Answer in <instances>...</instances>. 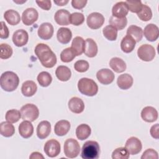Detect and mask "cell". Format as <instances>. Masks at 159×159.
<instances>
[{"mask_svg": "<svg viewBox=\"0 0 159 159\" xmlns=\"http://www.w3.org/2000/svg\"><path fill=\"white\" fill-rule=\"evenodd\" d=\"M34 52L44 67L50 68L57 63L56 55L47 44L38 43L35 47Z\"/></svg>", "mask_w": 159, "mask_h": 159, "instance_id": "6da1fadb", "label": "cell"}, {"mask_svg": "<svg viewBox=\"0 0 159 159\" xmlns=\"http://www.w3.org/2000/svg\"><path fill=\"white\" fill-rule=\"evenodd\" d=\"M19 83V76L13 71H5L1 76L0 85L1 88L6 91L11 92L16 90Z\"/></svg>", "mask_w": 159, "mask_h": 159, "instance_id": "7a4b0ae2", "label": "cell"}, {"mask_svg": "<svg viewBox=\"0 0 159 159\" xmlns=\"http://www.w3.org/2000/svg\"><path fill=\"white\" fill-rule=\"evenodd\" d=\"M100 155V147L94 140L86 141L81 148V157L83 159H97Z\"/></svg>", "mask_w": 159, "mask_h": 159, "instance_id": "3957f363", "label": "cell"}, {"mask_svg": "<svg viewBox=\"0 0 159 159\" xmlns=\"http://www.w3.org/2000/svg\"><path fill=\"white\" fill-rule=\"evenodd\" d=\"M79 91L88 96H94L98 91V86L96 83L92 79L82 78L78 82Z\"/></svg>", "mask_w": 159, "mask_h": 159, "instance_id": "277c9868", "label": "cell"}, {"mask_svg": "<svg viewBox=\"0 0 159 159\" xmlns=\"http://www.w3.org/2000/svg\"><path fill=\"white\" fill-rule=\"evenodd\" d=\"M20 113L24 120L33 122L39 117V110L35 104H26L21 107Z\"/></svg>", "mask_w": 159, "mask_h": 159, "instance_id": "5b68a950", "label": "cell"}, {"mask_svg": "<svg viewBox=\"0 0 159 159\" xmlns=\"http://www.w3.org/2000/svg\"><path fill=\"white\" fill-rule=\"evenodd\" d=\"M63 151L66 157L74 158L80 153V145L76 140L71 138L68 139L64 143Z\"/></svg>", "mask_w": 159, "mask_h": 159, "instance_id": "8992f818", "label": "cell"}, {"mask_svg": "<svg viewBox=\"0 0 159 159\" xmlns=\"http://www.w3.org/2000/svg\"><path fill=\"white\" fill-rule=\"evenodd\" d=\"M155 48L149 44L142 45L137 50V55L142 61H150L155 57Z\"/></svg>", "mask_w": 159, "mask_h": 159, "instance_id": "52a82bcc", "label": "cell"}, {"mask_svg": "<svg viewBox=\"0 0 159 159\" xmlns=\"http://www.w3.org/2000/svg\"><path fill=\"white\" fill-rule=\"evenodd\" d=\"M43 150L48 157H56L60 154L61 151L60 143L55 139H50L45 142Z\"/></svg>", "mask_w": 159, "mask_h": 159, "instance_id": "ba28073f", "label": "cell"}, {"mask_svg": "<svg viewBox=\"0 0 159 159\" xmlns=\"http://www.w3.org/2000/svg\"><path fill=\"white\" fill-rule=\"evenodd\" d=\"M104 20L102 14L99 12H93L87 17L86 23L90 29H98L103 25Z\"/></svg>", "mask_w": 159, "mask_h": 159, "instance_id": "9c48e42d", "label": "cell"}, {"mask_svg": "<svg viewBox=\"0 0 159 159\" xmlns=\"http://www.w3.org/2000/svg\"><path fill=\"white\" fill-rule=\"evenodd\" d=\"M125 148L129 154L134 155L140 153L142 148L141 141L135 137H131L125 142Z\"/></svg>", "mask_w": 159, "mask_h": 159, "instance_id": "30bf717a", "label": "cell"}, {"mask_svg": "<svg viewBox=\"0 0 159 159\" xmlns=\"http://www.w3.org/2000/svg\"><path fill=\"white\" fill-rule=\"evenodd\" d=\"M39 17L37 11L33 7L26 9L22 14V21L25 25H31L35 22Z\"/></svg>", "mask_w": 159, "mask_h": 159, "instance_id": "8fae6325", "label": "cell"}, {"mask_svg": "<svg viewBox=\"0 0 159 159\" xmlns=\"http://www.w3.org/2000/svg\"><path fill=\"white\" fill-rule=\"evenodd\" d=\"M98 80L102 84L107 85L113 82L115 76L114 73L108 68L99 70L96 73Z\"/></svg>", "mask_w": 159, "mask_h": 159, "instance_id": "7c38bea8", "label": "cell"}, {"mask_svg": "<svg viewBox=\"0 0 159 159\" xmlns=\"http://www.w3.org/2000/svg\"><path fill=\"white\" fill-rule=\"evenodd\" d=\"M12 39L16 46L20 47L24 46L28 42L29 34L26 30L24 29H19L14 32Z\"/></svg>", "mask_w": 159, "mask_h": 159, "instance_id": "4fadbf2b", "label": "cell"}, {"mask_svg": "<svg viewBox=\"0 0 159 159\" xmlns=\"http://www.w3.org/2000/svg\"><path fill=\"white\" fill-rule=\"evenodd\" d=\"M54 32V29L53 25L49 22L42 23L38 29L37 34L39 37L43 40L50 39Z\"/></svg>", "mask_w": 159, "mask_h": 159, "instance_id": "5bb4252c", "label": "cell"}, {"mask_svg": "<svg viewBox=\"0 0 159 159\" xmlns=\"http://www.w3.org/2000/svg\"><path fill=\"white\" fill-rule=\"evenodd\" d=\"M146 39L150 42L157 40L159 36V29L157 25L153 24H149L145 26L143 31Z\"/></svg>", "mask_w": 159, "mask_h": 159, "instance_id": "9a60e30c", "label": "cell"}, {"mask_svg": "<svg viewBox=\"0 0 159 159\" xmlns=\"http://www.w3.org/2000/svg\"><path fill=\"white\" fill-rule=\"evenodd\" d=\"M158 117L157 109L152 106H146L142 110L141 117L147 122H153L157 120Z\"/></svg>", "mask_w": 159, "mask_h": 159, "instance_id": "2e32d148", "label": "cell"}, {"mask_svg": "<svg viewBox=\"0 0 159 159\" xmlns=\"http://www.w3.org/2000/svg\"><path fill=\"white\" fill-rule=\"evenodd\" d=\"M129 12V9L125 2L120 1L115 4L112 9V16L122 18L126 17Z\"/></svg>", "mask_w": 159, "mask_h": 159, "instance_id": "e0dca14e", "label": "cell"}, {"mask_svg": "<svg viewBox=\"0 0 159 159\" xmlns=\"http://www.w3.org/2000/svg\"><path fill=\"white\" fill-rule=\"evenodd\" d=\"M68 108L75 114H80L84 109V104L81 99L78 97H73L68 101Z\"/></svg>", "mask_w": 159, "mask_h": 159, "instance_id": "ac0fdd59", "label": "cell"}, {"mask_svg": "<svg viewBox=\"0 0 159 159\" xmlns=\"http://www.w3.org/2000/svg\"><path fill=\"white\" fill-rule=\"evenodd\" d=\"M51 132V124L47 120L41 121L37 127V135L40 139H45Z\"/></svg>", "mask_w": 159, "mask_h": 159, "instance_id": "d6986e66", "label": "cell"}, {"mask_svg": "<svg viewBox=\"0 0 159 159\" xmlns=\"http://www.w3.org/2000/svg\"><path fill=\"white\" fill-rule=\"evenodd\" d=\"M70 12L65 9L58 10L55 15L54 19L60 25H68L70 23Z\"/></svg>", "mask_w": 159, "mask_h": 159, "instance_id": "ffe728a7", "label": "cell"}, {"mask_svg": "<svg viewBox=\"0 0 159 159\" xmlns=\"http://www.w3.org/2000/svg\"><path fill=\"white\" fill-rule=\"evenodd\" d=\"M19 132L20 135L24 139L30 137L34 133L33 125L29 120L22 121L19 125Z\"/></svg>", "mask_w": 159, "mask_h": 159, "instance_id": "44dd1931", "label": "cell"}, {"mask_svg": "<svg viewBox=\"0 0 159 159\" xmlns=\"http://www.w3.org/2000/svg\"><path fill=\"white\" fill-rule=\"evenodd\" d=\"M134 83V80L132 76L128 74L124 73L119 76L117 80V86L121 89L126 90L132 87Z\"/></svg>", "mask_w": 159, "mask_h": 159, "instance_id": "7402d4cb", "label": "cell"}, {"mask_svg": "<svg viewBox=\"0 0 159 159\" xmlns=\"http://www.w3.org/2000/svg\"><path fill=\"white\" fill-rule=\"evenodd\" d=\"M37 90L36 83L32 80H27L23 83L21 87V92L22 94L26 97H31L34 96Z\"/></svg>", "mask_w": 159, "mask_h": 159, "instance_id": "603a6c76", "label": "cell"}, {"mask_svg": "<svg viewBox=\"0 0 159 159\" xmlns=\"http://www.w3.org/2000/svg\"><path fill=\"white\" fill-rule=\"evenodd\" d=\"M70 123L66 120H60L58 121L54 127L55 134L58 136H63L67 134L70 129Z\"/></svg>", "mask_w": 159, "mask_h": 159, "instance_id": "cb8c5ba5", "label": "cell"}, {"mask_svg": "<svg viewBox=\"0 0 159 159\" xmlns=\"http://www.w3.org/2000/svg\"><path fill=\"white\" fill-rule=\"evenodd\" d=\"M58 41L62 44H67L72 38V32L71 30L66 27H60L57 33Z\"/></svg>", "mask_w": 159, "mask_h": 159, "instance_id": "d4e9b609", "label": "cell"}, {"mask_svg": "<svg viewBox=\"0 0 159 159\" xmlns=\"http://www.w3.org/2000/svg\"><path fill=\"white\" fill-rule=\"evenodd\" d=\"M71 49L74 52L76 56H80L84 53L85 48L84 40L79 36H77L73 39L71 43Z\"/></svg>", "mask_w": 159, "mask_h": 159, "instance_id": "484cf974", "label": "cell"}, {"mask_svg": "<svg viewBox=\"0 0 159 159\" xmlns=\"http://www.w3.org/2000/svg\"><path fill=\"white\" fill-rule=\"evenodd\" d=\"M98 51V48L96 42L92 39H87L85 40L84 54L89 58H93L97 55Z\"/></svg>", "mask_w": 159, "mask_h": 159, "instance_id": "4316f807", "label": "cell"}, {"mask_svg": "<svg viewBox=\"0 0 159 159\" xmlns=\"http://www.w3.org/2000/svg\"><path fill=\"white\" fill-rule=\"evenodd\" d=\"M136 42L134 39L129 35H125L122 38L120 42V48L122 51L124 53H129L132 52L135 47Z\"/></svg>", "mask_w": 159, "mask_h": 159, "instance_id": "83f0119b", "label": "cell"}, {"mask_svg": "<svg viewBox=\"0 0 159 159\" xmlns=\"http://www.w3.org/2000/svg\"><path fill=\"white\" fill-rule=\"evenodd\" d=\"M4 18L11 25H16L20 21V17L19 12L13 9L6 11L4 14Z\"/></svg>", "mask_w": 159, "mask_h": 159, "instance_id": "f1b7e54d", "label": "cell"}, {"mask_svg": "<svg viewBox=\"0 0 159 159\" xmlns=\"http://www.w3.org/2000/svg\"><path fill=\"white\" fill-rule=\"evenodd\" d=\"M55 75L60 81H67L71 78V71L68 67L64 65H60L57 68Z\"/></svg>", "mask_w": 159, "mask_h": 159, "instance_id": "f546056e", "label": "cell"}, {"mask_svg": "<svg viewBox=\"0 0 159 159\" xmlns=\"http://www.w3.org/2000/svg\"><path fill=\"white\" fill-rule=\"evenodd\" d=\"M109 66L116 73L124 72L127 68L125 62L121 58L114 57L109 61Z\"/></svg>", "mask_w": 159, "mask_h": 159, "instance_id": "4dcf8cb0", "label": "cell"}, {"mask_svg": "<svg viewBox=\"0 0 159 159\" xmlns=\"http://www.w3.org/2000/svg\"><path fill=\"white\" fill-rule=\"evenodd\" d=\"M91 133V127L86 124H81L79 125L76 129V137L81 140L88 139Z\"/></svg>", "mask_w": 159, "mask_h": 159, "instance_id": "1f68e13d", "label": "cell"}, {"mask_svg": "<svg viewBox=\"0 0 159 159\" xmlns=\"http://www.w3.org/2000/svg\"><path fill=\"white\" fill-rule=\"evenodd\" d=\"M127 35L132 37L136 42H139L143 37V30L139 26L132 25L128 27Z\"/></svg>", "mask_w": 159, "mask_h": 159, "instance_id": "d6a6232c", "label": "cell"}, {"mask_svg": "<svg viewBox=\"0 0 159 159\" xmlns=\"http://www.w3.org/2000/svg\"><path fill=\"white\" fill-rule=\"evenodd\" d=\"M1 134L5 137H10L14 134L15 128L12 123L7 121L2 122L0 124Z\"/></svg>", "mask_w": 159, "mask_h": 159, "instance_id": "836d02e7", "label": "cell"}, {"mask_svg": "<svg viewBox=\"0 0 159 159\" xmlns=\"http://www.w3.org/2000/svg\"><path fill=\"white\" fill-rule=\"evenodd\" d=\"M109 24L116 28L117 30H122L127 24V19L126 17L122 18H118L114 16H111L109 20Z\"/></svg>", "mask_w": 159, "mask_h": 159, "instance_id": "e575fe53", "label": "cell"}, {"mask_svg": "<svg viewBox=\"0 0 159 159\" xmlns=\"http://www.w3.org/2000/svg\"><path fill=\"white\" fill-rule=\"evenodd\" d=\"M37 79L39 84L42 87L48 86L52 81V77L47 71L40 72L38 75Z\"/></svg>", "mask_w": 159, "mask_h": 159, "instance_id": "d590c367", "label": "cell"}, {"mask_svg": "<svg viewBox=\"0 0 159 159\" xmlns=\"http://www.w3.org/2000/svg\"><path fill=\"white\" fill-rule=\"evenodd\" d=\"M103 35L110 41H114L117 37V30L111 25H106L102 29Z\"/></svg>", "mask_w": 159, "mask_h": 159, "instance_id": "8d00e7d4", "label": "cell"}, {"mask_svg": "<svg viewBox=\"0 0 159 159\" xmlns=\"http://www.w3.org/2000/svg\"><path fill=\"white\" fill-rule=\"evenodd\" d=\"M138 17L142 21L147 22L150 20L152 17V12L149 6L143 4L142 9L137 13Z\"/></svg>", "mask_w": 159, "mask_h": 159, "instance_id": "74e56055", "label": "cell"}, {"mask_svg": "<svg viewBox=\"0 0 159 159\" xmlns=\"http://www.w3.org/2000/svg\"><path fill=\"white\" fill-rule=\"evenodd\" d=\"M21 117L20 111L17 109H11L6 112L5 118L6 120L11 123H16L18 122Z\"/></svg>", "mask_w": 159, "mask_h": 159, "instance_id": "f35d334b", "label": "cell"}, {"mask_svg": "<svg viewBox=\"0 0 159 159\" xmlns=\"http://www.w3.org/2000/svg\"><path fill=\"white\" fill-rule=\"evenodd\" d=\"M75 57L76 55L71 47L65 48L60 53V59L61 61L64 63L71 61L75 58Z\"/></svg>", "mask_w": 159, "mask_h": 159, "instance_id": "ab89813d", "label": "cell"}, {"mask_svg": "<svg viewBox=\"0 0 159 159\" xmlns=\"http://www.w3.org/2000/svg\"><path fill=\"white\" fill-rule=\"evenodd\" d=\"M129 157L130 154L125 147L117 148L112 153V158L113 159H127Z\"/></svg>", "mask_w": 159, "mask_h": 159, "instance_id": "60d3db41", "label": "cell"}, {"mask_svg": "<svg viewBox=\"0 0 159 159\" xmlns=\"http://www.w3.org/2000/svg\"><path fill=\"white\" fill-rule=\"evenodd\" d=\"M84 21V16L81 12H73L70 16V23L73 25H81Z\"/></svg>", "mask_w": 159, "mask_h": 159, "instance_id": "b9f144b4", "label": "cell"}, {"mask_svg": "<svg viewBox=\"0 0 159 159\" xmlns=\"http://www.w3.org/2000/svg\"><path fill=\"white\" fill-rule=\"evenodd\" d=\"M1 55L0 58L1 59H7L9 58L13 53L12 47L7 43H1Z\"/></svg>", "mask_w": 159, "mask_h": 159, "instance_id": "7bdbcfd3", "label": "cell"}, {"mask_svg": "<svg viewBox=\"0 0 159 159\" xmlns=\"http://www.w3.org/2000/svg\"><path fill=\"white\" fill-rule=\"evenodd\" d=\"M127 5L129 11L134 13H138L142 9L143 4L141 1H125Z\"/></svg>", "mask_w": 159, "mask_h": 159, "instance_id": "ee69618b", "label": "cell"}, {"mask_svg": "<svg viewBox=\"0 0 159 159\" xmlns=\"http://www.w3.org/2000/svg\"><path fill=\"white\" fill-rule=\"evenodd\" d=\"M89 67V63L84 60L76 61L74 64L75 70L80 73H84L86 71Z\"/></svg>", "mask_w": 159, "mask_h": 159, "instance_id": "f6af8a7d", "label": "cell"}, {"mask_svg": "<svg viewBox=\"0 0 159 159\" xmlns=\"http://www.w3.org/2000/svg\"><path fill=\"white\" fill-rule=\"evenodd\" d=\"M158 159V155L157 151L152 148H148L147 149L141 156V159Z\"/></svg>", "mask_w": 159, "mask_h": 159, "instance_id": "bcb514c9", "label": "cell"}, {"mask_svg": "<svg viewBox=\"0 0 159 159\" xmlns=\"http://www.w3.org/2000/svg\"><path fill=\"white\" fill-rule=\"evenodd\" d=\"M9 36V31L6 26L4 22H1V30H0V37L2 39H7Z\"/></svg>", "mask_w": 159, "mask_h": 159, "instance_id": "7dc6e473", "label": "cell"}, {"mask_svg": "<svg viewBox=\"0 0 159 159\" xmlns=\"http://www.w3.org/2000/svg\"><path fill=\"white\" fill-rule=\"evenodd\" d=\"M88 1L86 0H72V7L76 9H81L85 7Z\"/></svg>", "mask_w": 159, "mask_h": 159, "instance_id": "c3c4849f", "label": "cell"}, {"mask_svg": "<svg viewBox=\"0 0 159 159\" xmlns=\"http://www.w3.org/2000/svg\"><path fill=\"white\" fill-rule=\"evenodd\" d=\"M37 5L39 6V7L41 9L45 10V11H48L51 8L52 4L51 1L49 0H46V1H35Z\"/></svg>", "mask_w": 159, "mask_h": 159, "instance_id": "681fc988", "label": "cell"}, {"mask_svg": "<svg viewBox=\"0 0 159 159\" xmlns=\"http://www.w3.org/2000/svg\"><path fill=\"white\" fill-rule=\"evenodd\" d=\"M152 137L155 139H158L159 138V125L156 124L152 126L150 130Z\"/></svg>", "mask_w": 159, "mask_h": 159, "instance_id": "f907efd6", "label": "cell"}, {"mask_svg": "<svg viewBox=\"0 0 159 159\" xmlns=\"http://www.w3.org/2000/svg\"><path fill=\"white\" fill-rule=\"evenodd\" d=\"M29 158H33V159H43L44 157L42 155V153L38 152H35L31 153V155L29 157Z\"/></svg>", "mask_w": 159, "mask_h": 159, "instance_id": "816d5d0a", "label": "cell"}, {"mask_svg": "<svg viewBox=\"0 0 159 159\" xmlns=\"http://www.w3.org/2000/svg\"><path fill=\"white\" fill-rule=\"evenodd\" d=\"M54 3L56 4L57 6H65L66 4H67L69 2V1L68 0H54Z\"/></svg>", "mask_w": 159, "mask_h": 159, "instance_id": "f5cc1de1", "label": "cell"}]
</instances>
